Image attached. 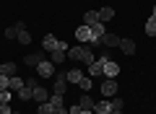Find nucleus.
<instances>
[{
  "mask_svg": "<svg viewBox=\"0 0 156 114\" xmlns=\"http://www.w3.org/2000/svg\"><path fill=\"white\" fill-rule=\"evenodd\" d=\"M8 81H11V78L0 73V93H3V91H8Z\"/></svg>",
  "mask_w": 156,
  "mask_h": 114,
  "instance_id": "29",
  "label": "nucleus"
},
{
  "mask_svg": "<svg viewBox=\"0 0 156 114\" xmlns=\"http://www.w3.org/2000/svg\"><path fill=\"white\" fill-rule=\"evenodd\" d=\"M68 112H70V114H81V106H78V104H73V106L68 109Z\"/></svg>",
  "mask_w": 156,
  "mask_h": 114,
  "instance_id": "33",
  "label": "nucleus"
},
{
  "mask_svg": "<svg viewBox=\"0 0 156 114\" xmlns=\"http://www.w3.org/2000/svg\"><path fill=\"white\" fill-rule=\"evenodd\" d=\"M55 114H70V112H68L65 106H60V109H55Z\"/></svg>",
  "mask_w": 156,
  "mask_h": 114,
  "instance_id": "34",
  "label": "nucleus"
},
{
  "mask_svg": "<svg viewBox=\"0 0 156 114\" xmlns=\"http://www.w3.org/2000/svg\"><path fill=\"white\" fill-rule=\"evenodd\" d=\"M62 101H65V96H60V93H55V96L50 98V104H52L55 109H60V106H62Z\"/></svg>",
  "mask_w": 156,
  "mask_h": 114,
  "instance_id": "27",
  "label": "nucleus"
},
{
  "mask_svg": "<svg viewBox=\"0 0 156 114\" xmlns=\"http://www.w3.org/2000/svg\"><path fill=\"white\" fill-rule=\"evenodd\" d=\"M16 96L21 98V101H31V98H34V86H26V83H23V88L16 93Z\"/></svg>",
  "mask_w": 156,
  "mask_h": 114,
  "instance_id": "15",
  "label": "nucleus"
},
{
  "mask_svg": "<svg viewBox=\"0 0 156 114\" xmlns=\"http://www.w3.org/2000/svg\"><path fill=\"white\" fill-rule=\"evenodd\" d=\"M112 18H115V11H112L109 5H104V8L99 11V21H101V23H107V21H112Z\"/></svg>",
  "mask_w": 156,
  "mask_h": 114,
  "instance_id": "19",
  "label": "nucleus"
},
{
  "mask_svg": "<svg viewBox=\"0 0 156 114\" xmlns=\"http://www.w3.org/2000/svg\"><path fill=\"white\" fill-rule=\"evenodd\" d=\"M99 23V11H86L83 13V26H94Z\"/></svg>",
  "mask_w": 156,
  "mask_h": 114,
  "instance_id": "14",
  "label": "nucleus"
},
{
  "mask_svg": "<svg viewBox=\"0 0 156 114\" xmlns=\"http://www.w3.org/2000/svg\"><path fill=\"white\" fill-rule=\"evenodd\" d=\"M146 34H148V36H156V16H148V21H146Z\"/></svg>",
  "mask_w": 156,
  "mask_h": 114,
  "instance_id": "22",
  "label": "nucleus"
},
{
  "mask_svg": "<svg viewBox=\"0 0 156 114\" xmlns=\"http://www.w3.org/2000/svg\"><path fill=\"white\" fill-rule=\"evenodd\" d=\"M37 73H39L42 78H52V75H55V65L50 62V57H47V60H42V62L37 65Z\"/></svg>",
  "mask_w": 156,
  "mask_h": 114,
  "instance_id": "3",
  "label": "nucleus"
},
{
  "mask_svg": "<svg viewBox=\"0 0 156 114\" xmlns=\"http://www.w3.org/2000/svg\"><path fill=\"white\" fill-rule=\"evenodd\" d=\"M21 88H23V81H21L18 75H13L11 81H8V91H16V93H18Z\"/></svg>",
  "mask_w": 156,
  "mask_h": 114,
  "instance_id": "20",
  "label": "nucleus"
},
{
  "mask_svg": "<svg viewBox=\"0 0 156 114\" xmlns=\"http://www.w3.org/2000/svg\"><path fill=\"white\" fill-rule=\"evenodd\" d=\"M76 39H78V44H89L91 42V29L81 23V26L76 29Z\"/></svg>",
  "mask_w": 156,
  "mask_h": 114,
  "instance_id": "5",
  "label": "nucleus"
},
{
  "mask_svg": "<svg viewBox=\"0 0 156 114\" xmlns=\"http://www.w3.org/2000/svg\"><path fill=\"white\" fill-rule=\"evenodd\" d=\"M99 91H101V96H104V98L117 96V78H107V81L99 86Z\"/></svg>",
  "mask_w": 156,
  "mask_h": 114,
  "instance_id": "2",
  "label": "nucleus"
},
{
  "mask_svg": "<svg viewBox=\"0 0 156 114\" xmlns=\"http://www.w3.org/2000/svg\"><path fill=\"white\" fill-rule=\"evenodd\" d=\"M11 112H13V109H11V101H5L3 106H0V114H11Z\"/></svg>",
  "mask_w": 156,
  "mask_h": 114,
  "instance_id": "31",
  "label": "nucleus"
},
{
  "mask_svg": "<svg viewBox=\"0 0 156 114\" xmlns=\"http://www.w3.org/2000/svg\"><path fill=\"white\" fill-rule=\"evenodd\" d=\"M5 36H8V39H16V36H18V29H16V26H8V29H5Z\"/></svg>",
  "mask_w": 156,
  "mask_h": 114,
  "instance_id": "30",
  "label": "nucleus"
},
{
  "mask_svg": "<svg viewBox=\"0 0 156 114\" xmlns=\"http://www.w3.org/2000/svg\"><path fill=\"white\" fill-rule=\"evenodd\" d=\"M68 60H76V62H81V65H91L96 57H94V52H91L86 44H76V47L68 49Z\"/></svg>",
  "mask_w": 156,
  "mask_h": 114,
  "instance_id": "1",
  "label": "nucleus"
},
{
  "mask_svg": "<svg viewBox=\"0 0 156 114\" xmlns=\"http://www.w3.org/2000/svg\"><path fill=\"white\" fill-rule=\"evenodd\" d=\"M11 93H13V91H3V93H0V98H3V104H5V101H11Z\"/></svg>",
  "mask_w": 156,
  "mask_h": 114,
  "instance_id": "32",
  "label": "nucleus"
},
{
  "mask_svg": "<svg viewBox=\"0 0 156 114\" xmlns=\"http://www.w3.org/2000/svg\"><path fill=\"white\" fill-rule=\"evenodd\" d=\"M120 75V65L115 60H107L104 62V78H117Z\"/></svg>",
  "mask_w": 156,
  "mask_h": 114,
  "instance_id": "6",
  "label": "nucleus"
},
{
  "mask_svg": "<svg viewBox=\"0 0 156 114\" xmlns=\"http://www.w3.org/2000/svg\"><path fill=\"white\" fill-rule=\"evenodd\" d=\"M78 86H81V91H83V93H89L91 91V86H94V83H91V78H81V81H78Z\"/></svg>",
  "mask_w": 156,
  "mask_h": 114,
  "instance_id": "25",
  "label": "nucleus"
},
{
  "mask_svg": "<svg viewBox=\"0 0 156 114\" xmlns=\"http://www.w3.org/2000/svg\"><path fill=\"white\" fill-rule=\"evenodd\" d=\"M37 112L39 114H55V106H52L50 101H44V104H39V106H37Z\"/></svg>",
  "mask_w": 156,
  "mask_h": 114,
  "instance_id": "23",
  "label": "nucleus"
},
{
  "mask_svg": "<svg viewBox=\"0 0 156 114\" xmlns=\"http://www.w3.org/2000/svg\"><path fill=\"white\" fill-rule=\"evenodd\" d=\"M107 60H109V57L101 54L99 60H94V62L89 65V73H91V75H104V62H107Z\"/></svg>",
  "mask_w": 156,
  "mask_h": 114,
  "instance_id": "4",
  "label": "nucleus"
},
{
  "mask_svg": "<svg viewBox=\"0 0 156 114\" xmlns=\"http://www.w3.org/2000/svg\"><path fill=\"white\" fill-rule=\"evenodd\" d=\"M109 114H122V112H109Z\"/></svg>",
  "mask_w": 156,
  "mask_h": 114,
  "instance_id": "36",
  "label": "nucleus"
},
{
  "mask_svg": "<svg viewBox=\"0 0 156 114\" xmlns=\"http://www.w3.org/2000/svg\"><path fill=\"white\" fill-rule=\"evenodd\" d=\"M16 39H18L21 44H29V42H31V34H29L26 29H23V31H18V36H16Z\"/></svg>",
  "mask_w": 156,
  "mask_h": 114,
  "instance_id": "26",
  "label": "nucleus"
},
{
  "mask_svg": "<svg viewBox=\"0 0 156 114\" xmlns=\"http://www.w3.org/2000/svg\"><path fill=\"white\" fill-rule=\"evenodd\" d=\"M89 29H91V34H94V36H99V39L107 34V31H104V23H101V21H99V23H94V26H89Z\"/></svg>",
  "mask_w": 156,
  "mask_h": 114,
  "instance_id": "24",
  "label": "nucleus"
},
{
  "mask_svg": "<svg viewBox=\"0 0 156 114\" xmlns=\"http://www.w3.org/2000/svg\"><path fill=\"white\" fill-rule=\"evenodd\" d=\"M57 42H60V39H57L55 34H47V36H44V42H42L44 52H55V49H57Z\"/></svg>",
  "mask_w": 156,
  "mask_h": 114,
  "instance_id": "10",
  "label": "nucleus"
},
{
  "mask_svg": "<svg viewBox=\"0 0 156 114\" xmlns=\"http://www.w3.org/2000/svg\"><path fill=\"white\" fill-rule=\"evenodd\" d=\"M68 60V52H62V49H55V52H50V62H52V65H62V62H65Z\"/></svg>",
  "mask_w": 156,
  "mask_h": 114,
  "instance_id": "11",
  "label": "nucleus"
},
{
  "mask_svg": "<svg viewBox=\"0 0 156 114\" xmlns=\"http://www.w3.org/2000/svg\"><path fill=\"white\" fill-rule=\"evenodd\" d=\"M11 114H21V112H11Z\"/></svg>",
  "mask_w": 156,
  "mask_h": 114,
  "instance_id": "37",
  "label": "nucleus"
},
{
  "mask_svg": "<svg viewBox=\"0 0 156 114\" xmlns=\"http://www.w3.org/2000/svg\"><path fill=\"white\" fill-rule=\"evenodd\" d=\"M154 16H156V5H154Z\"/></svg>",
  "mask_w": 156,
  "mask_h": 114,
  "instance_id": "38",
  "label": "nucleus"
},
{
  "mask_svg": "<svg viewBox=\"0 0 156 114\" xmlns=\"http://www.w3.org/2000/svg\"><path fill=\"white\" fill-rule=\"evenodd\" d=\"M34 101H37V104L50 101V93H47V88H44V86H34Z\"/></svg>",
  "mask_w": 156,
  "mask_h": 114,
  "instance_id": "9",
  "label": "nucleus"
},
{
  "mask_svg": "<svg viewBox=\"0 0 156 114\" xmlns=\"http://www.w3.org/2000/svg\"><path fill=\"white\" fill-rule=\"evenodd\" d=\"M120 49H122V54H133L135 52V42L133 39H120Z\"/></svg>",
  "mask_w": 156,
  "mask_h": 114,
  "instance_id": "17",
  "label": "nucleus"
},
{
  "mask_svg": "<svg viewBox=\"0 0 156 114\" xmlns=\"http://www.w3.org/2000/svg\"><path fill=\"white\" fill-rule=\"evenodd\" d=\"M0 73L8 75V78H13L16 75V65H13V62H3V65H0Z\"/></svg>",
  "mask_w": 156,
  "mask_h": 114,
  "instance_id": "21",
  "label": "nucleus"
},
{
  "mask_svg": "<svg viewBox=\"0 0 156 114\" xmlns=\"http://www.w3.org/2000/svg\"><path fill=\"white\" fill-rule=\"evenodd\" d=\"M81 78H83V73L78 70V67H73V70L65 73V81H68V83H76V86H78V81H81Z\"/></svg>",
  "mask_w": 156,
  "mask_h": 114,
  "instance_id": "16",
  "label": "nucleus"
},
{
  "mask_svg": "<svg viewBox=\"0 0 156 114\" xmlns=\"http://www.w3.org/2000/svg\"><path fill=\"white\" fill-rule=\"evenodd\" d=\"M122 106H125L122 98H112V109H109V112H122Z\"/></svg>",
  "mask_w": 156,
  "mask_h": 114,
  "instance_id": "28",
  "label": "nucleus"
},
{
  "mask_svg": "<svg viewBox=\"0 0 156 114\" xmlns=\"http://www.w3.org/2000/svg\"><path fill=\"white\" fill-rule=\"evenodd\" d=\"M120 39L122 36H117V34H104V36H101V44H104V47H120Z\"/></svg>",
  "mask_w": 156,
  "mask_h": 114,
  "instance_id": "13",
  "label": "nucleus"
},
{
  "mask_svg": "<svg viewBox=\"0 0 156 114\" xmlns=\"http://www.w3.org/2000/svg\"><path fill=\"white\" fill-rule=\"evenodd\" d=\"M94 104H96V101L89 96V93H83V96L78 98V106H81V109H91V112H94Z\"/></svg>",
  "mask_w": 156,
  "mask_h": 114,
  "instance_id": "18",
  "label": "nucleus"
},
{
  "mask_svg": "<svg viewBox=\"0 0 156 114\" xmlns=\"http://www.w3.org/2000/svg\"><path fill=\"white\" fill-rule=\"evenodd\" d=\"M42 60H47V54H44V52H37V54H26V57H23V62H26L29 67H37V65H39Z\"/></svg>",
  "mask_w": 156,
  "mask_h": 114,
  "instance_id": "8",
  "label": "nucleus"
},
{
  "mask_svg": "<svg viewBox=\"0 0 156 114\" xmlns=\"http://www.w3.org/2000/svg\"><path fill=\"white\" fill-rule=\"evenodd\" d=\"M109 109H112V101H109V98H101V101L94 104V114H109Z\"/></svg>",
  "mask_w": 156,
  "mask_h": 114,
  "instance_id": "12",
  "label": "nucleus"
},
{
  "mask_svg": "<svg viewBox=\"0 0 156 114\" xmlns=\"http://www.w3.org/2000/svg\"><path fill=\"white\" fill-rule=\"evenodd\" d=\"M65 91H68V81H65V73H57V78H55V93L65 96Z\"/></svg>",
  "mask_w": 156,
  "mask_h": 114,
  "instance_id": "7",
  "label": "nucleus"
},
{
  "mask_svg": "<svg viewBox=\"0 0 156 114\" xmlns=\"http://www.w3.org/2000/svg\"><path fill=\"white\" fill-rule=\"evenodd\" d=\"M0 106H3V98H0Z\"/></svg>",
  "mask_w": 156,
  "mask_h": 114,
  "instance_id": "39",
  "label": "nucleus"
},
{
  "mask_svg": "<svg viewBox=\"0 0 156 114\" xmlns=\"http://www.w3.org/2000/svg\"><path fill=\"white\" fill-rule=\"evenodd\" d=\"M81 114H94V112H91V109H81Z\"/></svg>",
  "mask_w": 156,
  "mask_h": 114,
  "instance_id": "35",
  "label": "nucleus"
}]
</instances>
